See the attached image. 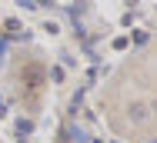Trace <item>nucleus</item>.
Wrapping results in <instances>:
<instances>
[{"instance_id": "1", "label": "nucleus", "mask_w": 157, "mask_h": 143, "mask_svg": "<svg viewBox=\"0 0 157 143\" xmlns=\"http://www.w3.org/2000/svg\"><path fill=\"white\" fill-rule=\"evenodd\" d=\"M20 86H24L30 97H37V93L47 86V67H44V63H37V60L24 63V67H20Z\"/></svg>"}, {"instance_id": "2", "label": "nucleus", "mask_w": 157, "mask_h": 143, "mask_svg": "<svg viewBox=\"0 0 157 143\" xmlns=\"http://www.w3.org/2000/svg\"><path fill=\"white\" fill-rule=\"evenodd\" d=\"M151 103H147V100H130V103H127V120H130V123H134V127H147V123H151Z\"/></svg>"}, {"instance_id": "3", "label": "nucleus", "mask_w": 157, "mask_h": 143, "mask_svg": "<svg viewBox=\"0 0 157 143\" xmlns=\"http://www.w3.org/2000/svg\"><path fill=\"white\" fill-rule=\"evenodd\" d=\"M17 133H20V137H30V133H33V123H30V120H17Z\"/></svg>"}]
</instances>
